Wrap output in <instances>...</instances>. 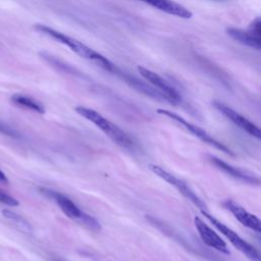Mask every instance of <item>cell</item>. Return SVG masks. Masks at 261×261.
Segmentation results:
<instances>
[{
    "instance_id": "obj_4",
    "label": "cell",
    "mask_w": 261,
    "mask_h": 261,
    "mask_svg": "<svg viewBox=\"0 0 261 261\" xmlns=\"http://www.w3.org/2000/svg\"><path fill=\"white\" fill-rule=\"evenodd\" d=\"M157 113L161 114V115H164L170 119H172L173 121H175L176 123H178L180 126H182L185 129H187L188 132H190L192 135H194L195 137H197L200 141H202L203 143L205 144H208L214 148H216L217 150H220L222 151L223 153L225 154H228L230 156H234V154L231 152V150L225 146L223 143L217 141L216 139H214L212 136H210L206 130H204L203 128H201L200 126L198 125H195L191 122H189L188 120H186L184 117L179 116L178 114L172 112V111H169V110H166V109H157Z\"/></svg>"
},
{
    "instance_id": "obj_1",
    "label": "cell",
    "mask_w": 261,
    "mask_h": 261,
    "mask_svg": "<svg viewBox=\"0 0 261 261\" xmlns=\"http://www.w3.org/2000/svg\"><path fill=\"white\" fill-rule=\"evenodd\" d=\"M34 28L36 31H38L42 34H45V35L51 37L52 39H55L56 41L64 44L79 56L95 62L98 66H100L101 68H103L109 72H112L113 68L115 67V64L113 62H111L109 59H107L105 56L96 52L95 50L91 49L84 43L77 41L76 39H74L70 36H67L61 32H58L50 27H47V25L41 24V23L35 24Z\"/></svg>"
},
{
    "instance_id": "obj_5",
    "label": "cell",
    "mask_w": 261,
    "mask_h": 261,
    "mask_svg": "<svg viewBox=\"0 0 261 261\" xmlns=\"http://www.w3.org/2000/svg\"><path fill=\"white\" fill-rule=\"evenodd\" d=\"M149 168L157 176H159L160 178H162L163 180H165L166 182H168L169 185L174 187L185 198L190 200L198 208H200L201 210H205L206 209V205L203 202V200H201V198L190 188V186L186 181H184L182 179L176 177L175 175L171 174L170 172H168L167 170H165L164 168H162V167H160L158 165L151 164V165H149Z\"/></svg>"
},
{
    "instance_id": "obj_10",
    "label": "cell",
    "mask_w": 261,
    "mask_h": 261,
    "mask_svg": "<svg viewBox=\"0 0 261 261\" xmlns=\"http://www.w3.org/2000/svg\"><path fill=\"white\" fill-rule=\"evenodd\" d=\"M138 70L145 80H147L156 89L161 91L169 99L170 103L176 104V103L180 102L179 93L172 86H170L163 77H161L159 74H157L156 72H154L142 65L138 66Z\"/></svg>"
},
{
    "instance_id": "obj_16",
    "label": "cell",
    "mask_w": 261,
    "mask_h": 261,
    "mask_svg": "<svg viewBox=\"0 0 261 261\" xmlns=\"http://www.w3.org/2000/svg\"><path fill=\"white\" fill-rule=\"evenodd\" d=\"M2 214L4 215V217L8 218L9 220H11L15 225H17L19 227V229L23 230V231H27V232H30L32 230V227H31V224L20 215H18L17 213L11 211V210H7V209H4L2 210Z\"/></svg>"
},
{
    "instance_id": "obj_6",
    "label": "cell",
    "mask_w": 261,
    "mask_h": 261,
    "mask_svg": "<svg viewBox=\"0 0 261 261\" xmlns=\"http://www.w3.org/2000/svg\"><path fill=\"white\" fill-rule=\"evenodd\" d=\"M213 106L221 112L226 118H228L231 122H233L238 127L246 132L251 137L257 139L261 142V127L249 120L247 117L243 116L232 108L228 107L227 105L219 102V101H213Z\"/></svg>"
},
{
    "instance_id": "obj_15",
    "label": "cell",
    "mask_w": 261,
    "mask_h": 261,
    "mask_svg": "<svg viewBox=\"0 0 261 261\" xmlns=\"http://www.w3.org/2000/svg\"><path fill=\"white\" fill-rule=\"evenodd\" d=\"M11 101L14 104L18 105V106H21V107L27 108V109H31V110L36 111L38 113L43 114L45 112L44 106L40 102L34 100L31 97H28V96H24V95H21V94H14L11 97Z\"/></svg>"
},
{
    "instance_id": "obj_3",
    "label": "cell",
    "mask_w": 261,
    "mask_h": 261,
    "mask_svg": "<svg viewBox=\"0 0 261 261\" xmlns=\"http://www.w3.org/2000/svg\"><path fill=\"white\" fill-rule=\"evenodd\" d=\"M201 213L214 227H216L228 240V242L234 248H237L244 255H246L251 261H261V255L259 254V252L251 244H249L243 238H241L234 230H232L230 227L222 223L220 220L215 218L206 210H201Z\"/></svg>"
},
{
    "instance_id": "obj_13",
    "label": "cell",
    "mask_w": 261,
    "mask_h": 261,
    "mask_svg": "<svg viewBox=\"0 0 261 261\" xmlns=\"http://www.w3.org/2000/svg\"><path fill=\"white\" fill-rule=\"evenodd\" d=\"M43 191L45 194H47L48 196H50L51 198H53L55 200V202L57 203L59 208L63 211V213L66 216H68L71 219H75V220L80 221L84 211H82L70 199H68L64 195L54 192V191H48V190H43Z\"/></svg>"
},
{
    "instance_id": "obj_21",
    "label": "cell",
    "mask_w": 261,
    "mask_h": 261,
    "mask_svg": "<svg viewBox=\"0 0 261 261\" xmlns=\"http://www.w3.org/2000/svg\"><path fill=\"white\" fill-rule=\"evenodd\" d=\"M0 182H3V184H8V179L6 177V175L0 170Z\"/></svg>"
},
{
    "instance_id": "obj_12",
    "label": "cell",
    "mask_w": 261,
    "mask_h": 261,
    "mask_svg": "<svg viewBox=\"0 0 261 261\" xmlns=\"http://www.w3.org/2000/svg\"><path fill=\"white\" fill-rule=\"evenodd\" d=\"M158 10H161L167 14L177 16L180 18L189 19L193 16V12L182 6L181 4L173 0H141Z\"/></svg>"
},
{
    "instance_id": "obj_8",
    "label": "cell",
    "mask_w": 261,
    "mask_h": 261,
    "mask_svg": "<svg viewBox=\"0 0 261 261\" xmlns=\"http://www.w3.org/2000/svg\"><path fill=\"white\" fill-rule=\"evenodd\" d=\"M222 205L244 226H246V227H248V228H250V229H252V230H254L258 233H261V219L259 217L250 213L243 206H241L239 203H237L236 201H233L231 199L225 200L222 203Z\"/></svg>"
},
{
    "instance_id": "obj_23",
    "label": "cell",
    "mask_w": 261,
    "mask_h": 261,
    "mask_svg": "<svg viewBox=\"0 0 261 261\" xmlns=\"http://www.w3.org/2000/svg\"><path fill=\"white\" fill-rule=\"evenodd\" d=\"M213 1H223V0H213Z\"/></svg>"
},
{
    "instance_id": "obj_22",
    "label": "cell",
    "mask_w": 261,
    "mask_h": 261,
    "mask_svg": "<svg viewBox=\"0 0 261 261\" xmlns=\"http://www.w3.org/2000/svg\"><path fill=\"white\" fill-rule=\"evenodd\" d=\"M54 261H62V260H59V259H55Z\"/></svg>"
},
{
    "instance_id": "obj_14",
    "label": "cell",
    "mask_w": 261,
    "mask_h": 261,
    "mask_svg": "<svg viewBox=\"0 0 261 261\" xmlns=\"http://www.w3.org/2000/svg\"><path fill=\"white\" fill-rule=\"evenodd\" d=\"M226 33L228 36H230L233 40L238 41L239 43L261 51V39L252 35L249 31H244L236 28H228L226 29Z\"/></svg>"
},
{
    "instance_id": "obj_19",
    "label": "cell",
    "mask_w": 261,
    "mask_h": 261,
    "mask_svg": "<svg viewBox=\"0 0 261 261\" xmlns=\"http://www.w3.org/2000/svg\"><path fill=\"white\" fill-rule=\"evenodd\" d=\"M0 203H3V204L8 205V206H12V207L18 205V201L15 198L6 194L1 189H0Z\"/></svg>"
},
{
    "instance_id": "obj_17",
    "label": "cell",
    "mask_w": 261,
    "mask_h": 261,
    "mask_svg": "<svg viewBox=\"0 0 261 261\" xmlns=\"http://www.w3.org/2000/svg\"><path fill=\"white\" fill-rule=\"evenodd\" d=\"M80 221L93 230H100V228H101V225L98 222V220L86 212H83V215H82Z\"/></svg>"
},
{
    "instance_id": "obj_2",
    "label": "cell",
    "mask_w": 261,
    "mask_h": 261,
    "mask_svg": "<svg viewBox=\"0 0 261 261\" xmlns=\"http://www.w3.org/2000/svg\"><path fill=\"white\" fill-rule=\"evenodd\" d=\"M75 111L86 119L93 122L95 125H97L101 130H103L109 138H111L115 143L119 144L122 147L125 148H132L134 146L133 140L129 138L127 134H125L120 127H118L113 122L106 119L104 116H102L97 111L87 108L84 106H77L75 107Z\"/></svg>"
},
{
    "instance_id": "obj_20",
    "label": "cell",
    "mask_w": 261,
    "mask_h": 261,
    "mask_svg": "<svg viewBox=\"0 0 261 261\" xmlns=\"http://www.w3.org/2000/svg\"><path fill=\"white\" fill-rule=\"evenodd\" d=\"M0 133L12 138H18V133L16 130H14L12 127H10L9 125L3 123L2 121H0Z\"/></svg>"
},
{
    "instance_id": "obj_9",
    "label": "cell",
    "mask_w": 261,
    "mask_h": 261,
    "mask_svg": "<svg viewBox=\"0 0 261 261\" xmlns=\"http://www.w3.org/2000/svg\"><path fill=\"white\" fill-rule=\"evenodd\" d=\"M209 158H210V162L216 168H218L225 174L233 177L234 179H238L240 181L250 184V185H260L261 184V178L258 175H256L248 170L232 166L231 164H229L215 156H210Z\"/></svg>"
},
{
    "instance_id": "obj_7",
    "label": "cell",
    "mask_w": 261,
    "mask_h": 261,
    "mask_svg": "<svg viewBox=\"0 0 261 261\" xmlns=\"http://www.w3.org/2000/svg\"><path fill=\"white\" fill-rule=\"evenodd\" d=\"M194 223H195V227L197 228L201 240L203 241V243L205 245H207L208 247H210L222 254H225V255L230 254L226 243L220 238V236L217 232H215L200 217L196 216L194 218Z\"/></svg>"
},
{
    "instance_id": "obj_11",
    "label": "cell",
    "mask_w": 261,
    "mask_h": 261,
    "mask_svg": "<svg viewBox=\"0 0 261 261\" xmlns=\"http://www.w3.org/2000/svg\"><path fill=\"white\" fill-rule=\"evenodd\" d=\"M112 73L118 75L120 79H122L126 84H128L130 87H133L134 89L140 91L141 93L149 96V97H152V98H155V99H158V100H165V101H169V99L161 92L159 91L158 89H156L155 87H151L150 85L142 82L141 80L137 79L136 76L129 74V73H126L124 71H122L119 67H117L115 65V67L113 68L112 70Z\"/></svg>"
},
{
    "instance_id": "obj_18",
    "label": "cell",
    "mask_w": 261,
    "mask_h": 261,
    "mask_svg": "<svg viewBox=\"0 0 261 261\" xmlns=\"http://www.w3.org/2000/svg\"><path fill=\"white\" fill-rule=\"evenodd\" d=\"M252 35L258 37L261 39V16L256 17L255 19H253L249 25V30H248Z\"/></svg>"
}]
</instances>
